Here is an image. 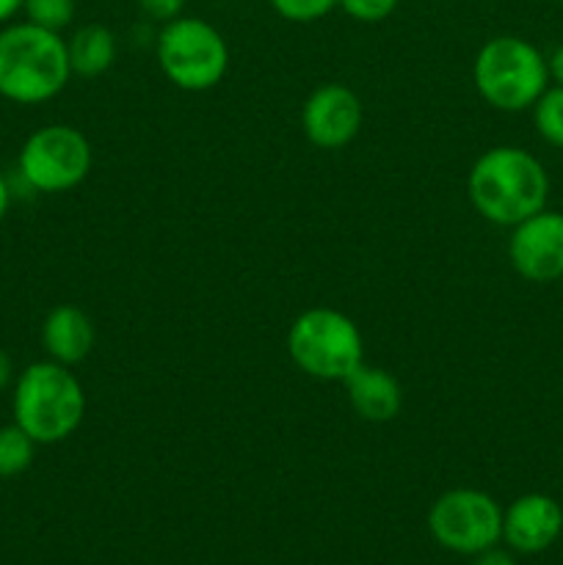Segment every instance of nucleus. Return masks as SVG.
Instances as JSON below:
<instances>
[{
	"instance_id": "nucleus-1",
	"label": "nucleus",
	"mask_w": 563,
	"mask_h": 565,
	"mask_svg": "<svg viewBox=\"0 0 563 565\" xmlns=\"http://www.w3.org/2000/svg\"><path fill=\"white\" fill-rule=\"evenodd\" d=\"M467 196L489 224L517 226L546 207L550 177L528 149L491 147L469 169Z\"/></svg>"
},
{
	"instance_id": "nucleus-2",
	"label": "nucleus",
	"mask_w": 563,
	"mask_h": 565,
	"mask_svg": "<svg viewBox=\"0 0 563 565\" xmlns=\"http://www.w3.org/2000/svg\"><path fill=\"white\" fill-rule=\"evenodd\" d=\"M72 77L66 39L33 22L0 28V97L17 105H42L59 97Z\"/></svg>"
},
{
	"instance_id": "nucleus-3",
	"label": "nucleus",
	"mask_w": 563,
	"mask_h": 565,
	"mask_svg": "<svg viewBox=\"0 0 563 565\" xmlns=\"http://www.w3.org/2000/svg\"><path fill=\"white\" fill-rule=\"evenodd\" d=\"M14 423L39 447L70 439L86 417V392L66 364L44 359L33 362L14 379L11 397Z\"/></svg>"
},
{
	"instance_id": "nucleus-4",
	"label": "nucleus",
	"mask_w": 563,
	"mask_h": 565,
	"mask_svg": "<svg viewBox=\"0 0 563 565\" xmlns=\"http://www.w3.org/2000/svg\"><path fill=\"white\" fill-rule=\"evenodd\" d=\"M287 353L315 381H346L364 364V337L357 320L331 307L304 309L287 329Z\"/></svg>"
},
{
	"instance_id": "nucleus-5",
	"label": "nucleus",
	"mask_w": 563,
	"mask_h": 565,
	"mask_svg": "<svg viewBox=\"0 0 563 565\" xmlns=\"http://www.w3.org/2000/svg\"><path fill=\"white\" fill-rule=\"evenodd\" d=\"M472 83L491 108L519 114L533 108L535 99L546 92L550 66L528 39L495 36L475 55Z\"/></svg>"
},
{
	"instance_id": "nucleus-6",
	"label": "nucleus",
	"mask_w": 563,
	"mask_h": 565,
	"mask_svg": "<svg viewBox=\"0 0 563 565\" xmlns=\"http://www.w3.org/2000/svg\"><path fill=\"white\" fill-rule=\"evenodd\" d=\"M158 66L171 86L202 94L219 86L230 70V44L202 17H174L155 39Z\"/></svg>"
},
{
	"instance_id": "nucleus-7",
	"label": "nucleus",
	"mask_w": 563,
	"mask_h": 565,
	"mask_svg": "<svg viewBox=\"0 0 563 565\" xmlns=\"http://www.w3.org/2000/svg\"><path fill=\"white\" fill-rule=\"evenodd\" d=\"M92 163V143L77 127L44 125L20 147L17 174L36 193H64L86 180Z\"/></svg>"
},
{
	"instance_id": "nucleus-8",
	"label": "nucleus",
	"mask_w": 563,
	"mask_h": 565,
	"mask_svg": "<svg viewBox=\"0 0 563 565\" xmlns=\"http://www.w3.org/2000/svg\"><path fill=\"white\" fill-rule=\"evenodd\" d=\"M428 530L442 550L475 557L502 541V508L486 491L450 489L431 505Z\"/></svg>"
},
{
	"instance_id": "nucleus-9",
	"label": "nucleus",
	"mask_w": 563,
	"mask_h": 565,
	"mask_svg": "<svg viewBox=\"0 0 563 565\" xmlns=\"http://www.w3.org/2000/svg\"><path fill=\"white\" fill-rule=\"evenodd\" d=\"M508 259L522 279L544 285L563 276V213L541 210L511 226Z\"/></svg>"
},
{
	"instance_id": "nucleus-10",
	"label": "nucleus",
	"mask_w": 563,
	"mask_h": 565,
	"mask_svg": "<svg viewBox=\"0 0 563 565\" xmlns=\"http://www.w3.org/2000/svg\"><path fill=\"white\" fill-rule=\"evenodd\" d=\"M364 121L362 99L342 83H323L301 108L304 136L318 149H342L359 136Z\"/></svg>"
},
{
	"instance_id": "nucleus-11",
	"label": "nucleus",
	"mask_w": 563,
	"mask_h": 565,
	"mask_svg": "<svg viewBox=\"0 0 563 565\" xmlns=\"http://www.w3.org/2000/svg\"><path fill=\"white\" fill-rule=\"evenodd\" d=\"M563 533V511L552 497L524 494L502 511V541L519 555L550 550Z\"/></svg>"
},
{
	"instance_id": "nucleus-12",
	"label": "nucleus",
	"mask_w": 563,
	"mask_h": 565,
	"mask_svg": "<svg viewBox=\"0 0 563 565\" xmlns=\"http://www.w3.org/2000/svg\"><path fill=\"white\" fill-rule=\"evenodd\" d=\"M94 340H97V331H94L92 318L75 303H59L50 309L42 323L44 353L66 367H75L83 359H88V353L94 351Z\"/></svg>"
},
{
	"instance_id": "nucleus-13",
	"label": "nucleus",
	"mask_w": 563,
	"mask_h": 565,
	"mask_svg": "<svg viewBox=\"0 0 563 565\" xmlns=\"http://www.w3.org/2000/svg\"><path fill=\"white\" fill-rule=\"evenodd\" d=\"M346 395L364 423H392L401 414L403 390L392 373L375 364H359L346 381Z\"/></svg>"
},
{
	"instance_id": "nucleus-14",
	"label": "nucleus",
	"mask_w": 563,
	"mask_h": 565,
	"mask_svg": "<svg viewBox=\"0 0 563 565\" xmlns=\"http://www.w3.org/2000/svg\"><path fill=\"white\" fill-rule=\"evenodd\" d=\"M66 53H70L72 75L99 77L114 66L119 44H116V33L110 28L88 22L66 39Z\"/></svg>"
},
{
	"instance_id": "nucleus-15",
	"label": "nucleus",
	"mask_w": 563,
	"mask_h": 565,
	"mask_svg": "<svg viewBox=\"0 0 563 565\" xmlns=\"http://www.w3.org/2000/svg\"><path fill=\"white\" fill-rule=\"evenodd\" d=\"M36 441L17 423L0 428V478H17L25 472L36 456Z\"/></svg>"
},
{
	"instance_id": "nucleus-16",
	"label": "nucleus",
	"mask_w": 563,
	"mask_h": 565,
	"mask_svg": "<svg viewBox=\"0 0 563 565\" xmlns=\"http://www.w3.org/2000/svg\"><path fill=\"white\" fill-rule=\"evenodd\" d=\"M533 125L552 147L563 149V86H546L533 105Z\"/></svg>"
},
{
	"instance_id": "nucleus-17",
	"label": "nucleus",
	"mask_w": 563,
	"mask_h": 565,
	"mask_svg": "<svg viewBox=\"0 0 563 565\" xmlns=\"http://www.w3.org/2000/svg\"><path fill=\"white\" fill-rule=\"evenodd\" d=\"M22 14L44 31L61 33L75 20V0H22Z\"/></svg>"
},
{
	"instance_id": "nucleus-18",
	"label": "nucleus",
	"mask_w": 563,
	"mask_h": 565,
	"mask_svg": "<svg viewBox=\"0 0 563 565\" xmlns=\"http://www.w3.org/2000/svg\"><path fill=\"white\" fill-rule=\"evenodd\" d=\"M270 9L287 22H318L340 6V0H268Z\"/></svg>"
},
{
	"instance_id": "nucleus-19",
	"label": "nucleus",
	"mask_w": 563,
	"mask_h": 565,
	"mask_svg": "<svg viewBox=\"0 0 563 565\" xmlns=\"http://www.w3.org/2000/svg\"><path fill=\"white\" fill-rule=\"evenodd\" d=\"M397 3H401V0H340L337 9L346 11L351 20L373 25V22H384L386 17L395 14Z\"/></svg>"
},
{
	"instance_id": "nucleus-20",
	"label": "nucleus",
	"mask_w": 563,
	"mask_h": 565,
	"mask_svg": "<svg viewBox=\"0 0 563 565\" xmlns=\"http://www.w3.org/2000/svg\"><path fill=\"white\" fill-rule=\"evenodd\" d=\"M188 0H138L141 11L158 22H169L185 11Z\"/></svg>"
},
{
	"instance_id": "nucleus-21",
	"label": "nucleus",
	"mask_w": 563,
	"mask_h": 565,
	"mask_svg": "<svg viewBox=\"0 0 563 565\" xmlns=\"http://www.w3.org/2000/svg\"><path fill=\"white\" fill-rule=\"evenodd\" d=\"M472 565H519V563L513 561L511 552L500 550V546H489V550H484L480 555H475Z\"/></svg>"
},
{
	"instance_id": "nucleus-22",
	"label": "nucleus",
	"mask_w": 563,
	"mask_h": 565,
	"mask_svg": "<svg viewBox=\"0 0 563 565\" xmlns=\"http://www.w3.org/2000/svg\"><path fill=\"white\" fill-rule=\"evenodd\" d=\"M14 384V362L6 351H0V392H6Z\"/></svg>"
},
{
	"instance_id": "nucleus-23",
	"label": "nucleus",
	"mask_w": 563,
	"mask_h": 565,
	"mask_svg": "<svg viewBox=\"0 0 563 565\" xmlns=\"http://www.w3.org/2000/svg\"><path fill=\"white\" fill-rule=\"evenodd\" d=\"M22 11V0H0V28L9 25Z\"/></svg>"
},
{
	"instance_id": "nucleus-24",
	"label": "nucleus",
	"mask_w": 563,
	"mask_h": 565,
	"mask_svg": "<svg viewBox=\"0 0 563 565\" xmlns=\"http://www.w3.org/2000/svg\"><path fill=\"white\" fill-rule=\"evenodd\" d=\"M546 66H550V77H552V81H555L557 86H563V44L555 50V53L550 55Z\"/></svg>"
},
{
	"instance_id": "nucleus-25",
	"label": "nucleus",
	"mask_w": 563,
	"mask_h": 565,
	"mask_svg": "<svg viewBox=\"0 0 563 565\" xmlns=\"http://www.w3.org/2000/svg\"><path fill=\"white\" fill-rule=\"evenodd\" d=\"M9 207H11V185L9 180L0 174V224H3V218L9 215Z\"/></svg>"
},
{
	"instance_id": "nucleus-26",
	"label": "nucleus",
	"mask_w": 563,
	"mask_h": 565,
	"mask_svg": "<svg viewBox=\"0 0 563 565\" xmlns=\"http://www.w3.org/2000/svg\"><path fill=\"white\" fill-rule=\"evenodd\" d=\"M561 3H563V0H561Z\"/></svg>"
}]
</instances>
